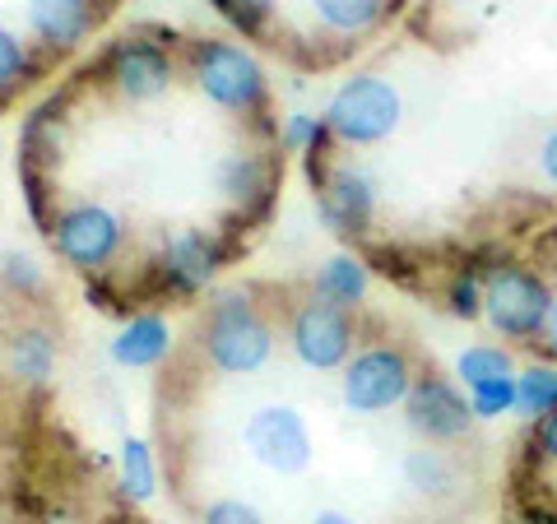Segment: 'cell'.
I'll list each match as a JSON object with an SVG mask.
<instances>
[{
    "instance_id": "obj_1",
    "label": "cell",
    "mask_w": 557,
    "mask_h": 524,
    "mask_svg": "<svg viewBox=\"0 0 557 524\" xmlns=\"http://www.w3.org/2000/svg\"><path fill=\"white\" fill-rule=\"evenodd\" d=\"M200 348L214 372L256 376L274 358V325L251 302V292H219L200 321Z\"/></svg>"
},
{
    "instance_id": "obj_2",
    "label": "cell",
    "mask_w": 557,
    "mask_h": 524,
    "mask_svg": "<svg viewBox=\"0 0 557 524\" xmlns=\"http://www.w3.org/2000/svg\"><path fill=\"white\" fill-rule=\"evenodd\" d=\"M325 126L335 135V145H354V149H368L381 145L399 130L405 121V98L386 75H354L344 79L335 98L325 102Z\"/></svg>"
},
{
    "instance_id": "obj_3",
    "label": "cell",
    "mask_w": 557,
    "mask_h": 524,
    "mask_svg": "<svg viewBox=\"0 0 557 524\" xmlns=\"http://www.w3.org/2000/svg\"><path fill=\"white\" fill-rule=\"evenodd\" d=\"M553 297L557 292L548 288V278L525 270V265L497 260V265L483 270V321L493 325L502 339L534 344L539 329L548 321Z\"/></svg>"
},
{
    "instance_id": "obj_4",
    "label": "cell",
    "mask_w": 557,
    "mask_h": 524,
    "mask_svg": "<svg viewBox=\"0 0 557 524\" xmlns=\"http://www.w3.org/2000/svg\"><path fill=\"white\" fill-rule=\"evenodd\" d=\"M190 79L196 89L223 112L251 116L265 108V70L242 42H223V38H205L190 47Z\"/></svg>"
},
{
    "instance_id": "obj_5",
    "label": "cell",
    "mask_w": 557,
    "mask_h": 524,
    "mask_svg": "<svg viewBox=\"0 0 557 524\" xmlns=\"http://www.w3.org/2000/svg\"><path fill=\"white\" fill-rule=\"evenodd\" d=\"M47 237L70 270L102 274L121 255V247H126V219L98 200H75V204L57 209Z\"/></svg>"
},
{
    "instance_id": "obj_6",
    "label": "cell",
    "mask_w": 557,
    "mask_h": 524,
    "mask_svg": "<svg viewBox=\"0 0 557 524\" xmlns=\"http://www.w3.org/2000/svg\"><path fill=\"white\" fill-rule=\"evenodd\" d=\"M413 362L399 344H372V348H358L354 358L344 362V376H339V395H344V409L358 413V417H376L395 404H405V395L413 386Z\"/></svg>"
},
{
    "instance_id": "obj_7",
    "label": "cell",
    "mask_w": 557,
    "mask_h": 524,
    "mask_svg": "<svg viewBox=\"0 0 557 524\" xmlns=\"http://www.w3.org/2000/svg\"><path fill=\"white\" fill-rule=\"evenodd\" d=\"M354 344H358V325H354V311L348 307H335L321 292H307L302 302L293 307L288 348L311 372H344V362L354 358Z\"/></svg>"
},
{
    "instance_id": "obj_8",
    "label": "cell",
    "mask_w": 557,
    "mask_h": 524,
    "mask_svg": "<svg viewBox=\"0 0 557 524\" xmlns=\"http://www.w3.org/2000/svg\"><path fill=\"white\" fill-rule=\"evenodd\" d=\"M311 186H317V214L330 233L362 237L376 219V182L368 167L358 163H317L311 167Z\"/></svg>"
},
{
    "instance_id": "obj_9",
    "label": "cell",
    "mask_w": 557,
    "mask_h": 524,
    "mask_svg": "<svg viewBox=\"0 0 557 524\" xmlns=\"http://www.w3.org/2000/svg\"><path fill=\"white\" fill-rule=\"evenodd\" d=\"M242 446H247V456L270 469V474H302L317 456V446H311V427L298 409L288 404H265L247 417V427H242Z\"/></svg>"
},
{
    "instance_id": "obj_10",
    "label": "cell",
    "mask_w": 557,
    "mask_h": 524,
    "mask_svg": "<svg viewBox=\"0 0 557 524\" xmlns=\"http://www.w3.org/2000/svg\"><path fill=\"white\" fill-rule=\"evenodd\" d=\"M405 423L423 436L428 446H450L465 441L469 427H474V413H469V395L446 376H413V386L405 395Z\"/></svg>"
},
{
    "instance_id": "obj_11",
    "label": "cell",
    "mask_w": 557,
    "mask_h": 524,
    "mask_svg": "<svg viewBox=\"0 0 557 524\" xmlns=\"http://www.w3.org/2000/svg\"><path fill=\"white\" fill-rule=\"evenodd\" d=\"M102 75L116 89V98L126 102H153L172 89V65L168 47L163 42H149V38H116L108 51H102Z\"/></svg>"
},
{
    "instance_id": "obj_12",
    "label": "cell",
    "mask_w": 557,
    "mask_h": 524,
    "mask_svg": "<svg viewBox=\"0 0 557 524\" xmlns=\"http://www.w3.org/2000/svg\"><path fill=\"white\" fill-rule=\"evenodd\" d=\"M223 270V241L205 228H182L163 237V255H159V274L163 288L177 297H196L219 278Z\"/></svg>"
},
{
    "instance_id": "obj_13",
    "label": "cell",
    "mask_w": 557,
    "mask_h": 524,
    "mask_svg": "<svg viewBox=\"0 0 557 524\" xmlns=\"http://www.w3.org/2000/svg\"><path fill=\"white\" fill-rule=\"evenodd\" d=\"M28 28L33 38L51 51H70L94 33V0H28Z\"/></svg>"
},
{
    "instance_id": "obj_14",
    "label": "cell",
    "mask_w": 557,
    "mask_h": 524,
    "mask_svg": "<svg viewBox=\"0 0 557 524\" xmlns=\"http://www.w3.org/2000/svg\"><path fill=\"white\" fill-rule=\"evenodd\" d=\"M214 177H219V196L233 209H242V214L265 209L274 196V167L260 153H223Z\"/></svg>"
},
{
    "instance_id": "obj_15",
    "label": "cell",
    "mask_w": 557,
    "mask_h": 524,
    "mask_svg": "<svg viewBox=\"0 0 557 524\" xmlns=\"http://www.w3.org/2000/svg\"><path fill=\"white\" fill-rule=\"evenodd\" d=\"M172 353V325L163 316H131L112 339V362L116 366H159Z\"/></svg>"
},
{
    "instance_id": "obj_16",
    "label": "cell",
    "mask_w": 557,
    "mask_h": 524,
    "mask_svg": "<svg viewBox=\"0 0 557 524\" xmlns=\"http://www.w3.org/2000/svg\"><path fill=\"white\" fill-rule=\"evenodd\" d=\"M5 362L20 380L42 386V380H51V372H57V335H51L47 325H20L5 344Z\"/></svg>"
},
{
    "instance_id": "obj_17",
    "label": "cell",
    "mask_w": 557,
    "mask_h": 524,
    "mask_svg": "<svg viewBox=\"0 0 557 524\" xmlns=\"http://www.w3.org/2000/svg\"><path fill=\"white\" fill-rule=\"evenodd\" d=\"M368 288H372V270H368V260H362V255L335 251L330 260H321V270H317V292L330 297L335 307L354 311L362 297H368Z\"/></svg>"
},
{
    "instance_id": "obj_18",
    "label": "cell",
    "mask_w": 557,
    "mask_h": 524,
    "mask_svg": "<svg viewBox=\"0 0 557 524\" xmlns=\"http://www.w3.org/2000/svg\"><path fill=\"white\" fill-rule=\"evenodd\" d=\"M399 469H405V487H413V492L428 497V501H446V497L460 492V469L446 450H432V446L409 450Z\"/></svg>"
},
{
    "instance_id": "obj_19",
    "label": "cell",
    "mask_w": 557,
    "mask_h": 524,
    "mask_svg": "<svg viewBox=\"0 0 557 524\" xmlns=\"http://www.w3.org/2000/svg\"><path fill=\"white\" fill-rule=\"evenodd\" d=\"M311 10L330 33H344V38H362L386 20V0H311Z\"/></svg>"
},
{
    "instance_id": "obj_20",
    "label": "cell",
    "mask_w": 557,
    "mask_h": 524,
    "mask_svg": "<svg viewBox=\"0 0 557 524\" xmlns=\"http://www.w3.org/2000/svg\"><path fill=\"white\" fill-rule=\"evenodd\" d=\"M516 413L520 417H548L557 413V362H530L525 372H516Z\"/></svg>"
},
{
    "instance_id": "obj_21",
    "label": "cell",
    "mask_w": 557,
    "mask_h": 524,
    "mask_svg": "<svg viewBox=\"0 0 557 524\" xmlns=\"http://www.w3.org/2000/svg\"><path fill=\"white\" fill-rule=\"evenodd\" d=\"M116 469H121V492L131 501H149L159 492V464H153V450L145 436H126V441H121Z\"/></svg>"
},
{
    "instance_id": "obj_22",
    "label": "cell",
    "mask_w": 557,
    "mask_h": 524,
    "mask_svg": "<svg viewBox=\"0 0 557 524\" xmlns=\"http://www.w3.org/2000/svg\"><path fill=\"white\" fill-rule=\"evenodd\" d=\"M278 145H284L288 153H302V159L321 163L325 149L335 145V135H330L325 116H317V112H288L284 126H278Z\"/></svg>"
},
{
    "instance_id": "obj_23",
    "label": "cell",
    "mask_w": 557,
    "mask_h": 524,
    "mask_svg": "<svg viewBox=\"0 0 557 524\" xmlns=\"http://www.w3.org/2000/svg\"><path fill=\"white\" fill-rule=\"evenodd\" d=\"M456 376H460L465 390H474V386H483V380L516 376V362H511V353L502 344H469V348H460V358H456Z\"/></svg>"
},
{
    "instance_id": "obj_24",
    "label": "cell",
    "mask_w": 557,
    "mask_h": 524,
    "mask_svg": "<svg viewBox=\"0 0 557 524\" xmlns=\"http://www.w3.org/2000/svg\"><path fill=\"white\" fill-rule=\"evenodd\" d=\"M20 149H24V167H33V172H47L51 163L61 159V126H57V116H51V108L33 112L24 121Z\"/></svg>"
},
{
    "instance_id": "obj_25",
    "label": "cell",
    "mask_w": 557,
    "mask_h": 524,
    "mask_svg": "<svg viewBox=\"0 0 557 524\" xmlns=\"http://www.w3.org/2000/svg\"><path fill=\"white\" fill-rule=\"evenodd\" d=\"M33 75V51L20 42V33L0 24V98H10L14 89H24Z\"/></svg>"
},
{
    "instance_id": "obj_26",
    "label": "cell",
    "mask_w": 557,
    "mask_h": 524,
    "mask_svg": "<svg viewBox=\"0 0 557 524\" xmlns=\"http://www.w3.org/2000/svg\"><path fill=\"white\" fill-rule=\"evenodd\" d=\"M469 413H474V423H497V417L516 413V376L483 380V386H474V390H469Z\"/></svg>"
},
{
    "instance_id": "obj_27",
    "label": "cell",
    "mask_w": 557,
    "mask_h": 524,
    "mask_svg": "<svg viewBox=\"0 0 557 524\" xmlns=\"http://www.w3.org/2000/svg\"><path fill=\"white\" fill-rule=\"evenodd\" d=\"M446 307L456 311L460 321H479L483 316V274L479 270H456V274H450Z\"/></svg>"
},
{
    "instance_id": "obj_28",
    "label": "cell",
    "mask_w": 557,
    "mask_h": 524,
    "mask_svg": "<svg viewBox=\"0 0 557 524\" xmlns=\"http://www.w3.org/2000/svg\"><path fill=\"white\" fill-rule=\"evenodd\" d=\"M223 20H228L237 33H247V38H256L260 28L270 24V10H274V0H209Z\"/></svg>"
},
{
    "instance_id": "obj_29",
    "label": "cell",
    "mask_w": 557,
    "mask_h": 524,
    "mask_svg": "<svg viewBox=\"0 0 557 524\" xmlns=\"http://www.w3.org/2000/svg\"><path fill=\"white\" fill-rule=\"evenodd\" d=\"M200 524H265V515L242 497H214L200 506Z\"/></svg>"
},
{
    "instance_id": "obj_30",
    "label": "cell",
    "mask_w": 557,
    "mask_h": 524,
    "mask_svg": "<svg viewBox=\"0 0 557 524\" xmlns=\"http://www.w3.org/2000/svg\"><path fill=\"white\" fill-rule=\"evenodd\" d=\"M0 274H5V284L20 292V297H33V292H42V265L38 260H28V255H5V265H0Z\"/></svg>"
},
{
    "instance_id": "obj_31",
    "label": "cell",
    "mask_w": 557,
    "mask_h": 524,
    "mask_svg": "<svg viewBox=\"0 0 557 524\" xmlns=\"http://www.w3.org/2000/svg\"><path fill=\"white\" fill-rule=\"evenodd\" d=\"M534 450L544 456L548 464H557V413L539 417V432H534Z\"/></svg>"
},
{
    "instance_id": "obj_32",
    "label": "cell",
    "mask_w": 557,
    "mask_h": 524,
    "mask_svg": "<svg viewBox=\"0 0 557 524\" xmlns=\"http://www.w3.org/2000/svg\"><path fill=\"white\" fill-rule=\"evenodd\" d=\"M539 172L557 186V126L544 135V145H539Z\"/></svg>"
},
{
    "instance_id": "obj_33",
    "label": "cell",
    "mask_w": 557,
    "mask_h": 524,
    "mask_svg": "<svg viewBox=\"0 0 557 524\" xmlns=\"http://www.w3.org/2000/svg\"><path fill=\"white\" fill-rule=\"evenodd\" d=\"M534 344L544 348V358H548V362H557V297H553L548 321H544V329H539V339H534Z\"/></svg>"
},
{
    "instance_id": "obj_34",
    "label": "cell",
    "mask_w": 557,
    "mask_h": 524,
    "mask_svg": "<svg viewBox=\"0 0 557 524\" xmlns=\"http://www.w3.org/2000/svg\"><path fill=\"white\" fill-rule=\"evenodd\" d=\"M520 524H557V506H548V501H525V511H520Z\"/></svg>"
},
{
    "instance_id": "obj_35",
    "label": "cell",
    "mask_w": 557,
    "mask_h": 524,
    "mask_svg": "<svg viewBox=\"0 0 557 524\" xmlns=\"http://www.w3.org/2000/svg\"><path fill=\"white\" fill-rule=\"evenodd\" d=\"M307 524H358V520H348L344 511H317V515H311Z\"/></svg>"
},
{
    "instance_id": "obj_36",
    "label": "cell",
    "mask_w": 557,
    "mask_h": 524,
    "mask_svg": "<svg viewBox=\"0 0 557 524\" xmlns=\"http://www.w3.org/2000/svg\"><path fill=\"white\" fill-rule=\"evenodd\" d=\"M399 5H405V0H386V10H399Z\"/></svg>"
},
{
    "instance_id": "obj_37",
    "label": "cell",
    "mask_w": 557,
    "mask_h": 524,
    "mask_svg": "<svg viewBox=\"0 0 557 524\" xmlns=\"http://www.w3.org/2000/svg\"><path fill=\"white\" fill-rule=\"evenodd\" d=\"M446 5H469V0H446Z\"/></svg>"
},
{
    "instance_id": "obj_38",
    "label": "cell",
    "mask_w": 557,
    "mask_h": 524,
    "mask_svg": "<svg viewBox=\"0 0 557 524\" xmlns=\"http://www.w3.org/2000/svg\"><path fill=\"white\" fill-rule=\"evenodd\" d=\"M145 524H163V520H145Z\"/></svg>"
}]
</instances>
